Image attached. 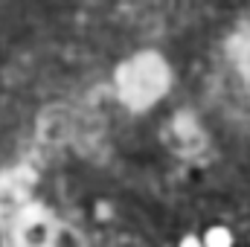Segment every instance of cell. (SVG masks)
I'll return each instance as SVG.
<instances>
[{"label": "cell", "mask_w": 250, "mask_h": 247, "mask_svg": "<svg viewBox=\"0 0 250 247\" xmlns=\"http://www.w3.org/2000/svg\"><path fill=\"white\" fill-rule=\"evenodd\" d=\"M204 247H233V233L227 227H209L204 236Z\"/></svg>", "instance_id": "obj_1"}, {"label": "cell", "mask_w": 250, "mask_h": 247, "mask_svg": "<svg viewBox=\"0 0 250 247\" xmlns=\"http://www.w3.org/2000/svg\"><path fill=\"white\" fill-rule=\"evenodd\" d=\"M178 247H204V242H201V239H195V236H184Z\"/></svg>", "instance_id": "obj_2"}]
</instances>
